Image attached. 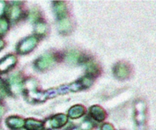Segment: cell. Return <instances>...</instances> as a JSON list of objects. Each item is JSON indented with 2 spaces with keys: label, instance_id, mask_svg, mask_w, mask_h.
Returning a JSON list of instances; mask_svg holds the SVG:
<instances>
[{
  "label": "cell",
  "instance_id": "ffe728a7",
  "mask_svg": "<svg viewBox=\"0 0 156 130\" xmlns=\"http://www.w3.org/2000/svg\"><path fill=\"white\" fill-rule=\"evenodd\" d=\"M94 126V124L89 121V120H86L82 123L81 125V130H91Z\"/></svg>",
  "mask_w": 156,
  "mask_h": 130
},
{
  "label": "cell",
  "instance_id": "d6986e66",
  "mask_svg": "<svg viewBox=\"0 0 156 130\" xmlns=\"http://www.w3.org/2000/svg\"><path fill=\"white\" fill-rule=\"evenodd\" d=\"M79 83L81 84L83 88H86V87H89L93 84V80H92V78L90 76H86L83 79H81L79 81Z\"/></svg>",
  "mask_w": 156,
  "mask_h": 130
},
{
  "label": "cell",
  "instance_id": "30bf717a",
  "mask_svg": "<svg viewBox=\"0 0 156 130\" xmlns=\"http://www.w3.org/2000/svg\"><path fill=\"white\" fill-rule=\"evenodd\" d=\"M53 9L59 19H63L66 15V6L62 1H57L53 3Z\"/></svg>",
  "mask_w": 156,
  "mask_h": 130
},
{
  "label": "cell",
  "instance_id": "7a4b0ae2",
  "mask_svg": "<svg viewBox=\"0 0 156 130\" xmlns=\"http://www.w3.org/2000/svg\"><path fill=\"white\" fill-rule=\"evenodd\" d=\"M67 122V116L62 115V114H60V115H57L53 117H51L49 119L46 120L45 122V127L47 129H52V128H59V127H62V125H64Z\"/></svg>",
  "mask_w": 156,
  "mask_h": 130
},
{
  "label": "cell",
  "instance_id": "ac0fdd59",
  "mask_svg": "<svg viewBox=\"0 0 156 130\" xmlns=\"http://www.w3.org/2000/svg\"><path fill=\"white\" fill-rule=\"evenodd\" d=\"M87 73H88L89 74H97L98 72V69L97 64H95V63L92 62V61L88 62L87 66Z\"/></svg>",
  "mask_w": 156,
  "mask_h": 130
},
{
  "label": "cell",
  "instance_id": "6da1fadb",
  "mask_svg": "<svg viewBox=\"0 0 156 130\" xmlns=\"http://www.w3.org/2000/svg\"><path fill=\"white\" fill-rule=\"evenodd\" d=\"M38 44V39L34 36L28 37L23 39L18 46L17 50L20 54H27L30 52Z\"/></svg>",
  "mask_w": 156,
  "mask_h": 130
},
{
  "label": "cell",
  "instance_id": "8fae6325",
  "mask_svg": "<svg viewBox=\"0 0 156 130\" xmlns=\"http://www.w3.org/2000/svg\"><path fill=\"white\" fill-rule=\"evenodd\" d=\"M85 114V108L82 105H74L70 108L68 111V116H70L73 119L79 118Z\"/></svg>",
  "mask_w": 156,
  "mask_h": 130
},
{
  "label": "cell",
  "instance_id": "cb8c5ba5",
  "mask_svg": "<svg viewBox=\"0 0 156 130\" xmlns=\"http://www.w3.org/2000/svg\"><path fill=\"white\" fill-rule=\"evenodd\" d=\"M5 113V109L2 105H0V116H2Z\"/></svg>",
  "mask_w": 156,
  "mask_h": 130
},
{
  "label": "cell",
  "instance_id": "3957f363",
  "mask_svg": "<svg viewBox=\"0 0 156 130\" xmlns=\"http://www.w3.org/2000/svg\"><path fill=\"white\" fill-rule=\"evenodd\" d=\"M55 61V58L52 54H50V53H47L43 56H41V58H39L36 62H35V65H36V68L40 71H43L47 68H49L51 65H52Z\"/></svg>",
  "mask_w": 156,
  "mask_h": 130
},
{
  "label": "cell",
  "instance_id": "ba28073f",
  "mask_svg": "<svg viewBox=\"0 0 156 130\" xmlns=\"http://www.w3.org/2000/svg\"><path fill=\"white\" fill-rule=\"evenodd\" d=\"M90 115L95 120H97L98 122L103 121L106 117L105 111L103 110L102 107H100L98 105H94L90 108Z\"/></svg>",
  "mask_w": 156,
  "mask_h": 130
},
{
  "label": "cell",
  "instance_id": "2e32d148",
  "mask_svg": "<svg viewBox=\"0 0 156 130\" xmlns=\"http://www.w3.org/2000/svg\"><path fill=\"white\" fill-rule=\"evenodd\" d=\"M9 20L4 18H0V35H4L9 30Z\"/></svg>",
  "mask_w": 156,
  "mask_h": 130
},
{
  "label": "cell",
  "instance_id": "4fadbf2b",
  "mask_svg": "<svg viewBox=\"0 0 156 130\" xmlns=\"http://www.w3.org/2000/svg\"><path fill=\"white\" fill-rule=\"evenodd\" d=\"M71 29V22L69 19H64L59 22V30L62 33L68 32Z\"/></svg>",
  "mask_w": 156,
  "mask_h": 130
},
{
  "label": "cell",
  "instance_id": "9c48e42d",
  "mask_svg": "<svg viewBox=\"0 0 156 130\" xmlns=\"http://www.w3.org/2000/svg\"><path fill=\"white\" fill-rule=\"evenodd\" d=\"M7 13H8L9 19H10L12 21H16L21 17L22 11H21V9L19 6H11L7 10Z\"/></svg>",
  "mask_w": 156,
  "mask_h": 130
},
{
  "label": "cell",
  "instance_id": "9a60e30c",
  "mask_svg": "<svg viewBox=\"0 0 156 130\" xmlns=\"http://www.w3.org/2000/svg\"><path fill=\"white\" fill-rule=\"evenodd\" d=\"M36 87H37V83L33 79L27 80L26 82L23 83V89L25 88L26 90H28V92L35 91L36 90Z\"/></svg>",
  "mask_w": 156,
  "mask_h": 130
},
{
  "label": "cell",
  "instance_id": "7c38bea8",
  "mask_svg": "<svg viewBox=\"0 0 156 130\" xmlns=\"http://www.w3.org/2000/svg\"><path fill=\"white\" fill-rule=\"evenodd\" d=\"M24 126L28 130H41L44 125L41 121H37L35 119H28L25 122Z\"/></svg>",
  "mask_w": 156,
  "mask_h": 130
},
{
  "label": "cell",
  "instance_id": "52a82bcc",
  "mask_svg": "<svg viewBox=\"0 0 156 130\" xmlns=\"http://www.w3.org/2000/svg\"><path fill=\"white\" fill-rule=\"evenodd\" d=\"M7 125L9 128L13 130H18L24 126L25 121L18 116H10L7 119Z\"/></svg>",
  "mask_w": 156,
  "mask_h": 130
},
{
  "label": "cell",
  "instance_id": "277c9868",
  "mask_svg": "<svg viewBox=\"0 0 156 130\" xmlns=\"http://www.w3.org/2000/svg\"><path fill=\"white\" fill-rule=\"evenodd\" d=\"M23 90V82L21 81L20 75H13L9 81L8 91L11 94H20Z\"/></svg>",
  "mask_w": 156,
  "mask_h": 130
},
{
  "label": "cell",
  "instance_id": "7402d4cb",
  "mask_svg": "<svg viewBox=\"0 0 156 130\" xmlns=\"http://www.w3.org/2000/svg\"><path fill=\"white\" fill-rule=\"evenodd\" d=\"M38 18H39V12L37 10L34 9V10L30 11V13L29 15V19L30 21H35V20L38 19Z\"/></svg>",
  "mask_w": 156,
  "mask_h": 130
},
{
  "label": "cell",
  "instance_id": "5bb4252c",
  "mask_svg": "<svg viewBox=\"0 0 156 130\" xmlns=\"http://www.w3.org/2000/svg\"><path fill=\"white\" fill-rule=\"evenodd\" d=\"M47 32V25L43 22H38L35 25V33L38 36H43Z\"/></svg>",
  "mask_w": 156,
  "mask_h": 130
},
{
  "label": "cell",
  "instance_id": "603a6c76",
  "mask_svg": "<svg viewBox=\"0 0 156 130\" xmlns=\"http://www.w3.org/2000/svg\"><path fill=\"white\" fill-rule=\"evenodd\" d=\"M101 130H115L110 124H104L101 127Z\"/></svg>",
  "mask_w": 156,
  "mask_h": 130
},
{
  "label": "cell",
  "instance_id": "8992f818",
  "mask_svg": "<svg viewBox=\"0 0 156 130\" xmlns=\"http://www.w3.org/2000/svg\"><path fill=\"white\" fill-rule=\"evenodd\" d=\"M17 62V58L14 55L6 56L3 60H0V73L4 74L14 67Z\"/></svg>",
  "mask_w": 156,
  "mask_h": 130
},
{
  "label": "cell",
  "instance_id": "5b68a950",
  "mask_svg": "<svg viewBox=\"0 0 156 130\" xmlns=\"http://www.w3.org/2000/svg\"><path fill=\"white\" fill-rule=\"evenodd\" d=\"M114 74L117 78L124 80L129 76V67L124 62L118 63L114 68Z\"/></svg>",
  "mask_w": 156,
  "mask_h": 130
},
{
  "label": "cell",
  "instance_id": "e0dca14e",
  "mask_svg": "<svg viewBox=\"0 0 156 130\" xmlns=\"http://www.w3.org/2000/svg\"><path fill=\"white\" fill-rule=\"evenodd\" d=\"M67 60L71 63H74V62H77V60H79V53L76 52V51H70L68 54H67Z\"/></svg>",
  "mask_w": 156,
  "mask_h": 130
},
{
  "label": "cell",
  "instance_id": "4316f807",
  "mask_svg": "<svg viewBox=\"0 0 156 130\" xmlns=\"http://www.w3.org/2000/svg\"><path fill=\"white\" fill-rule=\"evenodd\" d=\"M70 130H79V129L76 128V127H74V128H72V129H70Z\"/></svg>",
  "mask_w": 156,
  "mask_h": 130
},
{
  "label": "cell",
  "instance_id": "d4e9b609",
  "mask_svg": "<svg viewBox=\"0 0 156 130\" xmlns=\"http://www.w3.org/2000/svg\"><path fill=\"white\" fill-rule=\"evenodd\" d=\"M4 45H5V43H4V41L2 40V39H0V50H1L3 47H4Z\"/></svg>",
  "mask_w": 156,
  "mask_h": 130
},
{
  "label": "cell",
  "instance_id": "44dd1931",
  "mask_svg": "<svg viewBox=\"0 0 156 130\" xmlns=\"http://www.w3.org/2000/svg\"><path fill=\"white\" fill-rule=\"evenodd\" d=\"M7 12V3L5 1H0V18H2Z\"/></svg>",
  "mask_w": 156,
  "mask_h": 130
},
{
  "label": "cell",
  "instance_id": "484cf974",
  "mask_svg": "<svg viewBox=\"0 0 156 130\" xmlns=\"http://www.w3.org/2000/svg\"><path fill=\"white\" fill-rule=\"evenodd\" d=\"M2 86H3V82L1 79H0V87H2Z\"/></svg>",
  "mask_w": 156,
  "mask_h": 130
}]
</instances>
